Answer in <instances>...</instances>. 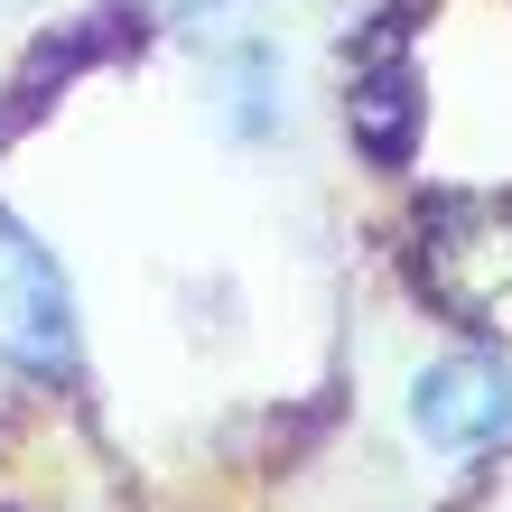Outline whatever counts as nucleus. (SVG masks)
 <instances>
[{
  "label": "nucleus",
  "mask_w": 512,
  "mask_h": 512,
  "mask_svg": "<svg viewBox=\"0 0 512 512\" xmlns=\"http://www.w3.org/2000/svg\"><path fill=\"white\" fill-rule=\"evenodd\" d=\"M215 112H224L233 140H270V131H280V56H270L261 28H233V38H224Z\"/></svg>",
  "instance_id": "obj_4"
},
{
  "label": "nucleus",
  "mask_w": 512,
  "mask_h": 512,
  "mask_svg": "<svg viewBox=\"0 0 512 512\" xmlns=\"http://www.w3.org/2000/svg\"><path fill=\"white\" fill-rule=\"evenodd\" d=\"M419 289L475 336H512V205L447 196L419 233Z\"/></svg>",
  "instance_id": "obj_1"
},
{
  "label": "nucleus",
  "mask_w": 512,
  "mask_h": 512,
  "mask_svg": "<svg viewBox=\"0 0 512 512\" xmlns=\"http://www.w3.org/2000/svg\"><path fill=\"white\" fill-rule=\"evenodd\" d=\"M410 419L419 438L447 447V457H475V447L512 438V364L503 354H447L410 382Z\"/></svg>",
  "instance_id": "obj_3"
},
{
  "label": "nucleus",
  "mask_w": 512,
  "mask_h": 512,
  "mask_svg": "<svg viewBox=\"0 0 512 512\" xmlns=\"http://www.w3.org/2000/svg\"><path fill=\"white\" fill-rule=\"evenodd\" d=\"M0 364L66 382L75 373V298L56 280V261L38 252V233H19L0 215Z\"/></svg>",
  "instance_id": "obj_2"
},
{
  "label": "nucleus",
  "mask_w": 512,
  "mask_h": 512,
  "mask_svg": "<svg viewBox=\"0 0 512 512\" xmlns=\"http://www.w3.org/2000/svg\"><path fill=\"white\" fill-rule=\"evenodd\" d=\"M410 66H401V56H373V66L364 75H354V131H364L373 149H382V159H401V149H410Z\"/></svg>",
  "instance_id": "obj_5"
}]
</instances>
